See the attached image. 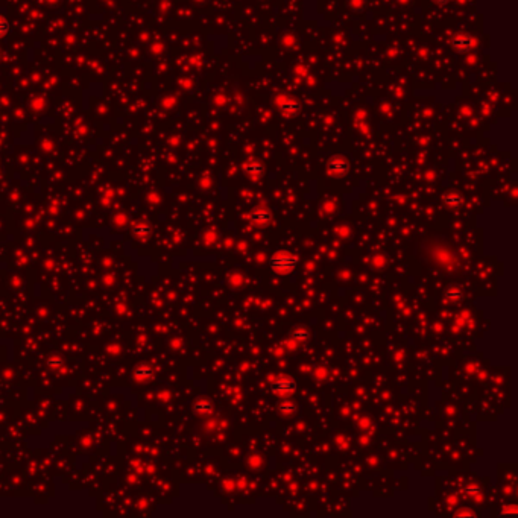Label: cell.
<instances>
[{
	"label": "cell",
	"instance_id": "cell-1",
	"mask_svg": "<svg viewBox=\"0 0 518 518\" xmlns=\"http://www.w3.org/2000/svg\"><path fill=\"white\" fill-rule=\"evenodd\" d=\"M269 265L272 268L274 272L280 274V275H287L290 274L296 265H298V255L290 252V251H286V249H280L277 251L275 254L271 255L269 258Z\"/></svg>",
	"mask_w": 518,
	"mask_h": 518
},
{
	"label": "cell",
	"instance_id": "cell-2",
	"mask_svg": "<svg viewBox=\"0 0 518 518\" xmlns=\"http://www.w3.org/2000/svg\"><path fill=\"white\" fill-rule=\"evenodd\" d=\"M271 389H272L274 394H278V395L284 397V395H290V394H293L296 391V383H295L293 379H290L287 376H281V377H278L272 383Z\"/></svg>",
	"mask_w": 518,
	"mask_h": 518
},
{
	"label": "cell",
	"instance_id": "cell-3",
	"mask_svg": "<svg viewBox=\"0 0 518 518\" xmlns=\"http://www.w3.org/2000/svg\"><path fill=\"white\" fill-rule=\"evenodd\" d=\"M248 219L254 224H258V225H266L268 222H271L272 215L266 209H255L254 212H251L248 215Z\"/></svg>",
	"mask_w": 518,
	"mask_h": 518
},
{
	"label": "cell",
	"instance_id": "cell-4",
	"mask_svg": "<svg viewBox=\"0 0 518 518\" xmlns=\"http://www.w3.org/2000/svg\"><path fill=\"white\" fill-rule=\"evenodd\" d=\"M193 409L198 413H210L212 409H213V403H212V400H209L207 397H199V398L195 400Z\"/></svg>",
	"mask_w": 518,
	"mask_h": 518
},
{
	"label": "cell",
	"instance_id": "cell-5",
	"mask_svg": "<svg viewBox=\"0 0 518 518\" xmlns=\"http://www.w3.org/2000/svg\"><path fill=\"white\" fill-rule=\"evenodd\" d=\"M153 376V371L150 367L147 365H138L135 370H134V379L138 380V382H144L147 379H150Z\"/></svg>",
	"mask_w": 518,
	"mask_h": 518
},
{
	"label": "cell",
	"instance_id": "cell-6",
	"mask_svg": "<svg viewBox=\"0 0 518 518\" xmlns=\"http://www.w3.org/2000/svg\"><path fill=\"white\" fill-rule=\"evenodd\" d=\"M444 202L448 207H459V205H462V196L454 193V192H450L444 196Z\"/></svg>",
	"mask_w": 518,
	"mask_h": 518
},
{
	"label": "cell",
	"instance_id": "cell-7",
	"mask_svg": "<svg viewBox=\"0 0 518 518\" xmlns=\"http://www.w3.org/2000/svg\"><path fill=\"white\" fill-rule=\"evenodd\" d=\"M445 296H447L448 299H451V301H460L462 296H463V292H462L459 287L451 286V287H448V289L445 290Z\"/></svg>",
	"mask_w": 518,
	"mask_h": 518
},
{
	"label": "cell",
	"instance_id": "cell-8",
	"mask_svg": "<svg viewBox=\"0 0 518 518\" xmlns=\"http://www.w3.org/2000/svg\"><path fill=\"white\" fill-rule=\"evenodd\" d=\"M328 169H330L333 174L342 175V174H345V170H347V163H345V161H336V158H334V160H331Z\"/></svg>",
	"mask_w": 518,
	"mask_h": 518
},
{
	"label": "cell",
	"instance_id": "cell-9",
	"mask_svg": "<svg viewBox=\"0 0 518 518\" xmlns=\"http://www.w3.org/2000/svg\"><path fill=\"white\" fill-rule=\"evenodd\" d=\"M278 409H280L281 413H284V415H290V413H293L296 410V406H295L293 401H286V403H281L278 406Z\"/></svg>",
	"mask_w": 518,
	"mask_h": 518
},
{
	"label": "cell",
	"instance_id": "cell-10",
	"mask_svg": "<svg viewBox=\"0 0 518 518\" xmlns=\"http://www.w3.org/2000/svg\"><path fill=\"white\" fill-rule=\"evenodd\" d=\"M10 29H11V25H10L8 19L4 17V16H0V38L7 37V34L10 32Z\"/></svg>",
	"mask_w": 518,
	"mask_h": 518
},
{
	"label": "cell",
	"instance_id": "cell-11",
	"mask_svg": "<svg viewBox=\"0 0 518 518\" xmlns=\"http://www.w3.org/2000/svg\"><path fill=\"white\" fill-rule=\"evenodd\" d=\"M292 337L296 340H307L310 337V333L307 328H298V330L292 331Z\"/></svg>",
	"mask_w": 518,
	"mask_h": 518
},
{
	"label": "cell",
	"instance_id": "cell-12",
	"mask_svg": "<svg viewBox=\"0 0 518 518\" xmlns=\"http://www.w3.org/2000/svg\"><path fill=\"white\" fill-rule=\"evenodd\" d=\"M134 234L138 237H144L149 234V227L147 225H135L134 227Z\"/></svg>",
	"mask_w": 518,
	"mask_h": 518
},
{
	"label": "cell",
	"instance_id": "cell-13",
	"mask_svg": "<svg viewBox=\"0 0 518 518\" xmlns=\"http://www.w3.org/2000/svg\"><path fill=\"white\" fill-rule=\"evenodd\" d=\"M454 46H456L459 50L463 52L465 49H467V46H470V40H468V38H467V40H460V37H459V38L454 40Z\"/></svg>",
	"mask_w": 518,
	"mask_h": 518
},
{
	"label": "cell",
	"instance_id": "cell-14",
	"mask_svg": "<svg viewBox=\"0 0 518 518\" xmlns=\"http://www.w3.org/2000/svg\"><path fill=\"white\" fill-rule=\"evenodd\" d=\"M47 365H49L50 368L57 370V368H60V367L63 365V360H61V359H58V357H50V359L47 360Z\"/></svg>",
	"mask_w": 518,
	"mask_h": 518
},
{
	"label": "cell",
	"instance_id": "cell-15",
	"mask_svg": "<svg viewBox=\"0 0 518 518\" xmlns=\"http://www.w3.org/2000/svg\"><path fill=\"white\" fill-rule=\"evenodd\" d=\"M465 491H467L468 494H471V495H473V494H479V492H480V488H479L477 485H471V486H468V488L465 489Z\"/></svg>",
	"mask_w": 518,
	"mask_h": 518
},
{
	"label": "cell",
	"instance_id": "cell-16",
	"mask_svg": "<svg viewBox=\"0 0 518 518\" xmlns=\"http://www.w3.org/2000/svg\"><path fill=\"white\" fill-rule=\"evenodd\" d=\"M436 2L438 4H445V2H448V0H436Z\"/></svg>",
	"mask_w": 518,
	"mask_h": 518
},
{
	"label": "cell",
	"instance_id": "cell-17",
	"mask_svg": "<svg viewBox=\"0 0 518 518\" xmlns=\"http://www.w3.org/2000/svg\"><path fill=\"white\" fill-rule=\"evenodd\" d=\"M0 57H2V55H0Z\"/></svg>",
	"mask_w": 518,
	"mask_h": 518
}]
</instances>
